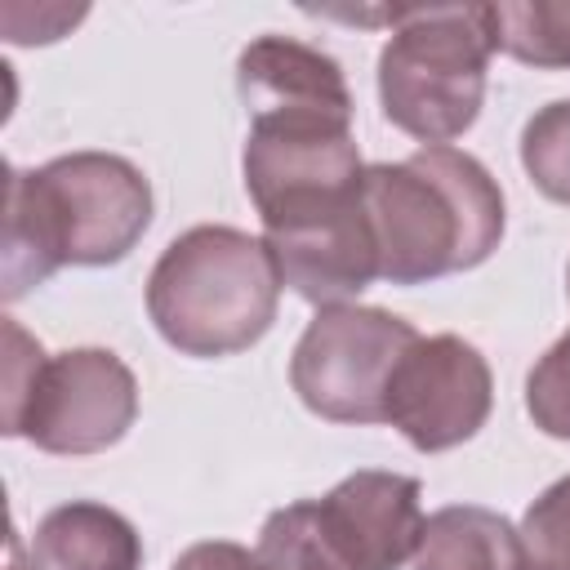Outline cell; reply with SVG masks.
Returning a JSON list of instances; mask_svg holds the SVG:
<instances>
[{"mask_svg":"<svg viewBox=\"0 0 570 570\" xmlns=\"http://www.w3.org/2000/svg\"><path fill=\"white\" fill-rule=\"evenodd\" d=\"M151 227V183L116 151H71L40 169L9 165L4 298L18 303L58 267H111Z\"/></svg>","mask_w":570,"mask_h":570,"instance_id":"1","label":"cell"},{"mask_svg":"<svg viewBox=\"0 0 570 570\" xmlns=\"http://www.w3.org/2000/svg\"><path fill=\"white\" fill-rule=\"evenodd\" d=\"M361 200L379 245V276L392 285L481 267L503 240V191L459 147H419L396 165H365Z\"/></svg>","mask_w":570,"mask_h":570,"instance_id":"2","label":"cell"},{"mask_svg":"<svg viewBox=\"0 0 570 570\" xmlns=\"http://www.w3.org/2000/svg\"><path fill=\"white\" fill-rule=\"evenodd\" d=\"M281 303V272L263 236L200 223L174 236L147 276V316L183 356H236L254 347Z\"/></svg>","mask_w":570,"mask_h":570,"instance_id":"3","label":"cell"},{"mask_svg":"<svg viewBox=\"0 0 570 570\" xmlns=\"http://www.w3.org/2000/svg\"><path fill=\"white\" fill-rule=\"evenodd\" d=\"M494 49V4L396 9L379 53L383 116L423 147H450L481 116Z\"/></svg>","mask_w":570,"mask_h":570,"instance_id":"4","label":"cell"},{"mask_svg":"<svg viewBox=\"0 0 570 570\" xmlns=\"http://www.w3.org/2000/svg\"><path fill=\"white\" fill-rule=\"evenodd\" d=\"M138 419V379L111 347H45L4 316V436L45 454H98Z\"/></svg>","mask_w":570,"mask_h":570,"instance_id":"5","label":"cell"},{"mask_svg":"<svg viewBox=\"0 0 570 570\" xmlns=\"http://www.w3.org/2000/svg\"><path fill=\"white\" fill-rule=\"evenodd\" d=\"M423 485L401 472L361 468L321 499L276 508L258 530L272 570H401L423 539Z\"/></svg>","mask_w":570,"mask_h":570,"instance_id":"6","label":"cell"},{"mask_svg":"<svg viewBox=\"0 0 570 570\" xmlns=\"http://www.w3.org/2000/svg\"><path fill=\"white\" fill-rule=\"evenodd\" d=\"M419 330L383 307H316L289 356L298 401L330 423H383L387 383Z\"/></svg>","mask_w":570,"mask_h":570,"instance_id":"7","label":"cell"},{"mask_svg":"<svg viewBox=\"0 0 570 570\" xmlns=\"http://www.w3.org/2000/svg\"><path fill=\"white\" fill-rule=\"evenodd\" d=\"M240 169L245 191L263 218V232L352 200L365 174L352 120L325 116L249 120Z\"/></svg>","mask_w":570,"mask_h":570,"instance_id":"8","label":"cell"},{"mask_svg":"<svg viewBox=\"0 0 570 570\" xmlns=\"http://www.w3.org/2000/svg\"><path fill=\"white\" fill-rule=\"evenodd\" d=\"M494 405V374L485 356L459 334H419L401 356L383 423H392L414 450L441 454L472 441Z\"/></svg>","mask_w":570,"mask_h":570,"instance_id":"9","label":"cell"},{"mask_svg":"<svg viewBox=\"0 0 570 570\" xmlns=\"http://www.w3.org/2000/svg\"><path fill=\"white\" fill-rule=\"evenodd\" d=\"M263 240L276 258L281 285L316 307L352 303L370 281H379V245L361 191L334 209L272 227Z\"/></svg>","mask_w":570,"mask_h":570,"instance_id":"10","label":"cell"},{"mask_svg":"<svg viewBox=\"0 0 570 570\" xmlns=\"http://www.w3.org/2000/svg\"><path fill=\"white\" fill-rule=\"evenodd\" d=\"M236 89L249 120L325 116L352 120V89L343 67L294 36H258L236 58Z\"/></svg>","mask_w":570,"mask_h":570,"instance_id":"11","label":"cell"},{"mask_svg":"<svg viewBox=\"0 0 570 570\" xmlns=\"http://www.w3.org/2000/svg\"><path fill=\"white\" fill-rule=\"evenodd\" d=\"M27 570H142V539L125 512L71 499L40 517L27 543Z\"/></svg>","mask_w":570,"mask_h":570,"instance_id":"12","label":"cell"},{"mask_svg":"<svg viewBox=\"0 0 570 570\" xmlns=\"http://www.w3.org/2000/svg\"><path fill=\"white\" fill-rule=\"evenodd\" d=\"M410 570H530L521 530L490 508L450 503L428 517Z\"/></svg>","mask_w":570,"mask_h":570,"instance_id":"13","label":"cell"},{"mask_svg":"<svg viewBox=\"0 0 570 570\" xmlns=\"http://www.w3.org/2000/svg\"><path fill=\"white\" fill-rule=\"evenodd\" d=\"M494 40L508 58L543 71H570V0L494 4Z\"/></svg>","mask_w":570,"mask_h":570,"instance_id":"14","label":"cell"},{"mask_svg":"<svg viewBox=\"0 0 570 570\" xmlns=\"http://www.w3.org/2000/svg\"><path fill=\"white\" fill-rule=\"evenodd\" d=\"M521 169L548 200L570 205V98H557L525 120Z\"/></svg>","mask_w":570,"mask_h":570,"instance_id":"15","label":"cell"},{"mask_svg":"<svg viewBox=\"0 0 570 570\" xmlns=\"http://www.w3.org/2000/svg\"><path fill=\"white\" fill-rule=\"evenodd\" d=\"M521 543L530 570H570V472L525 508Z\"/></svg>","mask_w":570,"mask_h":570,"instance_id":"16","label":"cell"},{"mask_svg":"<svg viewBox=\"0 0 570 570\" xmlns=\"http://www.w3.org/2000/svg\"><path fill=\"white\" fill-rule=\"evenodd\" d=\"M525 414L543 436L570 441V330L530 365L525 374Z\"/></svg>","mask_w":570,"mask_h":570,"instance_id":"17","label":"cell"},{"mask_svg":"<svg viewBox=\"0 0 570 570\" xmlns=\"http://www.w3.org/2000/svg\"><path fill=\"white\" fill-rule=\"evenodd\" d=\"M169 570H272V566L258 557V548H245L232 539H200L183 548Z\"/></svg>","mask_w":570,"mask_h":570,"instance_id":"18","label":"cell"},{"mask_svg":"<svg viewBox=\"0 0 570 570\" xmlns=\"http://www.w3.org/2000/svg\"><path fill=\"white\" fill-rule=\"evenodd\" d=\"M9 570H27V566L18 561V539H9Z\"/></svg>","mask_w":570,"mask_h":570,"instance_id":"19","label":"cell"},{"mask_svg":"<svg viewBox=\"0 0 570 570\" xmlns=\"http://www.w3.org/2000/svg\"><path fill=\"white\" fill-rule=\"evenodd\" d=\"M566 294H570V267H566Z\"/></svg>","mask_w":570,"mask_h":570,"instance_id":"20","label":"cell"}]
</instances>
